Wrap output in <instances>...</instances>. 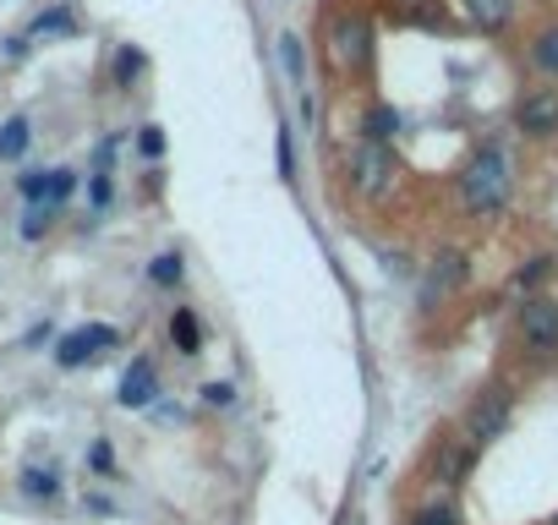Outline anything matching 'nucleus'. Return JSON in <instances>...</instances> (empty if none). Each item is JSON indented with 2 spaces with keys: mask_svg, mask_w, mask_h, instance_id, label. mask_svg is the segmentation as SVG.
Instances as JSON below:
<instances>
[{
  "mask_svg": "<svg viewBox=\"0 0 558 525\" xmlns=\"http://www.w3.org/2000/svg\"><path fill=\"white\" fill-rule=\"evenodd\" d=\"M279 56H286V72H291V83H307V72H302V39H296V34H286V39H279Z\"/></svg>",
  "mask_w": 558,
  "mask_h": 525,
  "instance_id": "20",
  "label": "nucleus"
},
{
  "mask_svg": "<svg viewBox=\"0 0 558 525\" xmlns=\"http://www.w3.org/2000/svg\"><path fill=\"white\" fill-rule=\"evenodd\" d=\"M460 7H465V17H471L482 34H504V28L514 23L520 0H460Z\"/></svg>",
  "mask_w": 558,
  "mask_h": 525,
  "instance_id": "10",
  "label": "nucleus"
},
{
  "mask_svg": "<svg viewBox=\"0 0 558 525\" xmlns=\"http://www.w3.org/2000/svg\"><path fill=\"white\" fill-rule=\"evenodd\" d=\"M514 126L525 137H553L558 132V88H531L520 105H514Z\"/></svg>",
  "mask_w": 558,
  "mask_h": 525,
  "instance_id": "7",
  "label": "nucleus"
},
{
  "mask_svg": "<svg viewBox=\"0 0 558 525\" xmlns=\"http://www.w3.org/2000/svg\"><path fill=\"white\" fill-rule=\"evenodd\" d=\"M121 334L116 329H105V323H88V329H72V334H61V345H56V362L72 373V367H83V362H94L99 351H110Z\"/></svg>",
  "mask_w": 558,
  "mask_h": 525,
  "instance_id": "5",
  "label": "nucleus"
},
{
  "mask_svg": "<svg viewBox=\"0 0 558 525\" xmlns=\"http://www.w3.org/2000/svg\"><path fill=\"white\" fill-rule=\"evenodd\" d=\"M23 492H28V498H56V492H61V476H56L50 465H28V471H23Z\"/></svg>",
  "mask_w": 558,
  "mask_h": 525,
  "instance_id": "16",
  "label": "nucleus"
},
{
  "mask_svg": "<svg viewBox=\"0 0 558 525\" xmlns=\"http://www.w3.org/2000/svg\"><path fill=\"white\" fill-rule=\"evenodd\" d=\"M148 280H154V285H181V257H175V252L154 257V262H148Z\"/></svg>",
  "mask_w": 558,
  "mask_h": 525,
  "instance_id": "17",
  "label": "nucleus"
},
{
  "mask_svg": "<svg viewBox=\"0 0 558 525\" xmlns=\"http://www.w3.org/2000/svg\"><path fill=\"white\" fill-rule=\"evenodd\" d=\"M50 219H56V203H34V208H28V219H23V235H28V241H39V235L50 230Z\"/></svg>",
  "mask_w": 558,
  "mask_h": 525,
  "instance_id": "19",
  "label": "nucleus"
},
{
  "mask_svg": "<svg viewBox=\"0 0 558 525\" xmlns=\"http://www.w3.org/2000/svg\"><path fill=\"white\" fill-rule=\"evenodd\" d=\"M547 274H553V257H531L525 269L514 274V291H531V285H536V280H547Z\"/></svg>",
  "mask_w": 558,
  "mask_h": 525,
  "instance_id": "21",
  "label": "nucleus"
},
{
  "mask_svg": "<svg viewBox=\"0 0 558 525\" xmlns=\"http://www.w3.org/2000/svg\"><path fill=\"white\" fill-rule=\"evenodd\" d=\"M45 192H50V175H45V170H28V175H23V197L45 203Z\"/></svg>",
  "mask_w": 558,
  "mask_h": 525,
  "instance_id": "25",
  "label": "nucleus"
},
{
  "mask_svg": "<svg viewBox=\"0 0 558 525\" xmlns=\"http://www.w3.org/2000/svg\"><path fill=\"white\" fill-rule=\"evenodd\" d=\"M154 394H159V373H154V362H132L126 373H121V405L126 411H143V405H154Z\"/></svg>",
  "mask_w": 558,
  "mask_h": 525,
  "instance_id": "9",
  "label": "nucleus"
},
{
  "mask_svg": "<svg viewBox=\"0 0 558 525\" xmlns=\"http://www.w3.org/2000/svg\"><path fill=\"white\" fill-rule=\"evenodd\" d=\"M504 427H509V394L504 389L476 394L471 411H465V438L471 443H493V438H504Z\"/></svg>",
  "mask_w": 558,
  "mask_h": 525,
  "instance_id": "4",
  "label": "nucleus"
},
{
  "mask_svg": "<svg viewBox=\"0 0 558 525\" xmlns=\"http://www.w3.org/2000/svg\"><path fill=\"white\" fill-rule=\"evenodd\" d=\"M137 148H143L148 159H159V154H165V132H159V126H143V137H137Z\"/></svg>",
  "mask_w": 558,
  "mask_h": 525,
  "instance_id": "26",
  "label": "nucleus"
},
{
  "mask_svg": "<svg viewBox=\"0 0 558 525\" xmlns=\"http://www.w3.org/2000/svg\"><path fill=\"white\" fill-rule=\"evenodd\" d=\"M509 186H514V175H509V159H504V148H476V159L460 170V208L471 213V219H487V213H498L504 203H509Z\"/></svg>",
  "mask_w": 558,
  "mask_h": 525,
  "instance_id": "1",
  "label": "nucleus"
},
{
  "mask_svg": "<svg viewBox=\"0 0 558 525\" xmlns=\"http://www.w3.org/2000/svg\"><path fill=\"white\" fill-rule=\"evenodd\" d=\"M531 66H536L542 77H558V23L531 39Z\"/></svg>",
  "mask_w": 558,
  "mask_h": 525,
  "instance_id": "14",
  "label": "nucleus"
},
{
  "mask_svg": "<svg viewBox=\"0 0 558 525\" xmlns=\"http://www.w3.org/2000/svg\"><path fill=\"white\" fill-rule=\"evenodd\" d=\"M203 400H208V405H230L235 389H230V383H203Z\"/></svg>",
  "mask_w": 558,
  "mask_h": 525,
  "instance_id": "27",
  "label": "nucleus"
},
{
  "mask_svg": "<svg viewBox=\"0 0 558 525\" xmlns=\"http://www.w3.org/2000/svg\"><path fill=\"white\" fill-rule=\"evenodd\" d=\"M471 460H476V443H471V438H444L438 454H433V476H438L444 487H454V481H465Z\"/></svg>",
  "mask_w": 558,
  "mask_h": 525,
  "instance_id": "8",
  "label": "nucleus"
},
{
  "mask_svg": "<svg viewBox=\"0 0 558 525\" xmlns=\"http://www.w3.org/2000/svg\"><path fill=\"white\" fill-rule=\"evenodd\" d=\"M170 340H175V351H181V356H197V351H203V329H197V318H192L186 307L170 318Z\"/></svg>",
  "mask_w": 558,
  "mask_h": 525,
  "instance_id": "15",
  "label": "nucleus"
},
{
  "mask_svg": "<svg viewBox=\"0 0 558 525\" xmlns=\"http://www.w3.org/2000/svg\"><path fill=\"white\" fill-rule=\"evenodd\" d=\"M72 186H77V170H50V192H45V203H66L72 197Z\"/></svg>",
  "mask_w": 558,
  "mask_h": 525,
  "instance_id": "23",
  "label": "nucleus"
},
{
  "mask_svg": "<svg viewBox=\"0 0 558 525\" xmlns=\"http://www.w3.org/2000/svg\"><path fill=\"white\" fill-rule=\"evenodd\" d=\"M553 525H558V520H553Z\"/></svg>",
  "mask_w": 558,
  "mask_h": 525,
  "instance_id": "30",
  "label": "nucleus"
},
{
  "mask_svg": "<svg viewBox=\"0 0 558 525\" xmlns=\"http://www.w3.org/2000/svg\"><path fill=\"white\" fill-rule=\"evenodd\" d=\"M329 61H335L340 72H362V66L373 61V28H367V17L340 12V17L329 23Z\"/></svg>",
  "mask_w": 558,
  "mask_h": 525,
  "instance_id": "2",
  "label": "nucleus"
},
{
  "mask_svg": "<svg viewBox=\"0 0 558 525\" xmlns=\"http://www.w3.org/2000/svg\"><path fill=\"white\" fill-rule=\"evenodd\" d=\"M520 340L536 345V351H553L558 345V302L553 296H525V307H520Z\"/></svg>",
  "mask_w": 558,
  "mask_h": 525,
  "instance_id": "6",
  "label": "nucleus"
},
{
  "mask_svg": "<svg viewBox=\"0 0 558 525\" xmlns=\"http://www.w3.org/2000/svg\"><path fill=\"white\" fill-rule=\"evenodd\" d=\"M411 525H460V514H454V503H427Z\"/></svg>",
  "mask_w": 558,
  "mask_h": 525,
  "instance_id": "24",
  "label": "nucleus"
},
{
  "mask_svg": "<svg viewBox=\"0 0 558 525\" xmlns=\"http://www.w3.org/2000/svg\"><path fill=\"white\" fill-rule=\"evenodd\" d=\"M465 257L460 252H438V262H433V274H427V302L433 296H449V291H460L465 285Z\"/></svg>",
  "mask_w": 558,
  "mask_h": 525,
  "instance_id": "11",
  "label": "nucleus"
},
{
  "mask_svg": "<svg viewBox=\"0 0 558 525\" xmlns=\"http://www.w3.org/2000/svg\"><path fill=\"white\" fill-rule=\"evenodd\" d=\"M395 132H400V110L395 105H373L362 115V137L367 143H395Z\"/></svg>",
  "mask_w": 558,
  "mask_h": 525,
  "instance_id": "12",
  "label": "nucleus"
},
{
  "mask_svg": "<svg viewBox=\"0 0 558 525\" xmlns=\"http://www.w3.org/2000/svg\"><path fill=\"white\" fill-rule=\"evenodd\" d=\"M296 159H291V137H279V175H291Z\"/></svg>",
  "mask_w": 558,
  "mask_h": 525,
  "instance_id": "28",
  "label": "nucleus"
},
{
  "mask_svg": "<svg viewBox=\"0 0 558 525\" xmlns=\"http://www.w3.org/2000/svg\"><path fill=\"white\" fill-rule=\"evenodd\" d=\"M400 7H405V12H427V7H433V0H400Z\"/></svg>",
  "mask_w": 558,
  "mask_h": 525,
  "instance_id": "29",
  "label": "nucleus"
},
{
  "mask_svg": "<svg viewBox=\"0 0 558 525\" xmlns=\"http://www.w3.org/2000/svg\"><path fill=\"white\" fill-rule=\"evenodd\" d=\"M77 23L66 17V12H45L39 23H34V39H56V34H72Z\"/></svg>",
  "mask_w": 558,
  "mask_h": 525,
  "instance_id": "22",
  "label": "nucleus"
},
{
  "mask_svg": "<svg viewBox=\"0 0 558 525\" xmlns=\"http://www.w3.org/2000/svg\"><path fill=\"white\" fill-rule=\"evenodd\" d=\"M143 72V50H132V45H121V56H116V83L121 88H132V77Z\"/></svg>",
  "mask_w": 558,
  "mask_h": 525,
  "instance_id": "18",
  "label": "nucleus"
},
{
  "mask_svg": "<svg viewBox=\"0 0 558 525\" xmlns=\"http://www.w3.org/2000/svg\"><path fill=\"white\" fill-rule=\"evenodd\" d=\"M389 181H395V154H389V143H362V148L351 154V186H356L362 197H384Z\"/></svg>",
  "mask_w": 558,
  "mask_h": 525,
  "instance_id": "3",
  "label": "nucleus"
},
{
  "mask_svg": "<svg viewBox=\"0 0 558 525\" xmlns=\"http://www.w3.org/2000/svg\"><path fill=\"white\" fill-rule=\"evenodd\" d=\"M28 143H34V126H28V115H12L7 126H0V159H23L28 154Z\"/></svg>",
  "mask_w": 558,
  "mask_h": 525,
  "instance_id": "13",
  "label": "nucleus"
}]
</instances>
